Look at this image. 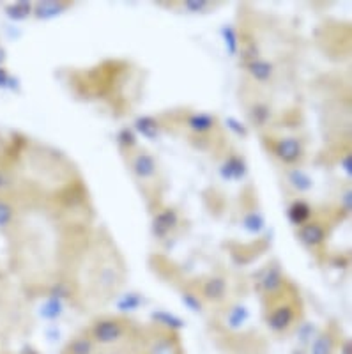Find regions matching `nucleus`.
Wrapping results in <instances>:
<instances>
[{"mask_svg": "<svg viewBox=\"0 0 352 354\" xmlns=\"http://www.w3.org/2000/svg\"><path fill=\"white\" fill-rule=\"evenodd\" d=\"M87 245L82 262L89 264V294L98 303H106L119 294L126 280V264L112 238L100 236Z\"/></svg>", "mask_w": 352, "mask_h": 354, "instance_id": "f257e3e1", "label": "nucleus"}, {"mask_svg": "<svg viewBox=\"0 0 352 354\" xmlns=\"http://www.w3.org/2000/svg\"><path fill=\"white\" fill-rule=\"evenodd\" d=\"M87 333L100 354H136L140 347L142 328L122 314H103L91 321Z\"/></svg>", "mask_w": 352, "mask_h": 354, "instance_id": "f03ea898", "label": "nucleus"}, {"mask_svg": "<svg viewBox=\"0 0 352 354\" xmlns=\"http://www.w3.org/2000/svg\"><path fill=\"white\" fill-rule=\"evenodd\" d=\"M262 312L266 326L271 335L287 337L303 322L304 305L299 290L294 287V283H290L281 294L262 301Z\"/></svg>", "mask_w": 352, "mask_h": 354, "instance_id": "7ed1b4c3", "label": "nucleus"}, {"mask_svg": "<svg viewBox=\"0 0 352 354\" xmlns=\"http://www.w3.org/2000/svg\"><path fill=\"white\" fill-rule=\"evenodd\" d=\"M180 128L185 129L186 140L195 145L198 151H212L214 144L223 138L220 119L216 113L201 112V110H183Z\"/></svg>", "mask_w": 352, "mask_h": 354, "instance_id": "20e7f679", "label": "nucleus"}, {"mask_svg": "<svg viewBox=\"0 0 352 354\" xmlns=\"http://www.w3.org/2000/svg\"><path fill=\"white\" fill-rule=\"evenodd\" d=\"M129 174L135 177V181L144 186V192L149 198L158 194V186L161 185V167L156 154L147 147L136 145L135 149L122 154Z\"/></svg>", "mask_w": 352, "mask_h": 354, "instance_id": "39448f33", "label": "nucleus"}, {"mask_svg": "<svg viewBox=\"0 0 352 354\" xmlns=\"http://www.w3.org/2000/svg\"><path fill=\"white\" fill-rule=\"evenodd\" d=\"M262 144L266 151L280 163L284 169L301 167L306 160V142L299 135H281L277 131H262Z\"/></svg>", "mask_w": 352, "mask_h": 354, "instance_id": "423d86ee", "label": "nucleus"}, {"mask_svg": "<svg viewBox=\"0 0 352 354\" xmlns=\"http://www.w3.org/2000/svg\"><path fill=\"white\" fill-rule=\"evenodd\" d=\"M333 229V213H319L315 211L312 218L301 227H297V239L304 248L312 252L315 257L326 254L328 239Z\"/></svg>", "mask_w": 352, "mask_h": 354, "instance_id": "0eeeda50", "label": "nucleus"}, {"mask_svg": "<svg viewBox=\"0 0 352 354\" xmlns=\"http://www.w3.org/2000/svg\"><path fill=\"white\" fill-rule=\"evenodd\" d=\"M138 354H185V351L176 330L152 324L151 328H142Z\"/></svg>", "mask_w": 352, "mask_h": 354, "instance_id": "6e6552de", "label": "nucleus"}, {"mask_svg": "<svg viewBox=\"0 0 352 354\" xmlns=\"http://www.w3.org/2000/svg\"><path fill=\"white\" fill-rule=\"evenodd\" d=\"M204 305H211L214 308L227 305L230 301V278L223 271H212L201 278V283L196 286Z\"/></svg>", "mask_w": 352, "mask_h": 354, "instance_id": "1a4fd4ad", "label": "nucleus"}, {"mask_svg": "<svg viewBox=\"0 0 352 354\" xmlns=\"http://www.w3.org/2000/svg\"><path fill=\"white\" fill-rule=\"evenodd\" d=\"M290 283L293 282H288L287 273L284 271L281 262L277 261V259H272L264 268L259 280H257V292L260 296V301L275 298V296L284 292Z\"/></svg>", "mask_w": 352, "mask_h": 354, "instance_id": "9d476101", "label": "nucleus"}, {"mask_svg": "<svg viewBox=\"0 0 352 354\" xmlns=\"http://www.w3.org/2000/svg\"><path fill=\"white\" fill-rule=\"evenodd\" d=\"M244 109H246V117H248L250 124L260 133L271 129V122L275 119V109H272L271 101L260 94L259 88H252L246 94L244 101Z\"/></svg>", "mask_w": 352, "mask_h": 354, "instance_id": "9b49d317", "label": "nucleus"}, {"mask_svg": "<svg viewBox=\"0 0 352 354\" xmlns=\"http://www.w3.org/2000/svg\"><path fill=\"white\" fill-rule=\"evenodd\" d=\"M243 68L246 71V75H248L250 80H252L253 88H259V91H262L266 87H271V84H275L278 75H280V69H278L277 62L266 55L255 57L250 62L243 64Z\"/></svg>", "mask_w": 352, "mask_h": 354, "instance_id": "f8f14e48", "label": "nucleus"}, {"mask_svg": "<svg viewBox=\"0 0 352 354\" xmlns=\"http://www.w3.org/2000/svg\"><path fill=\"white\" fill-rule=\"evenodd\" d=\"M180 227V214L174 205L158 204L152 211L151 230L156 239H167Z\"/></svg>", "mask_w": 352, "mask_h": 354, "instance_id": "ddd939ff", "label": "nucleus"}, {"mask_svg": "<svg viewBox=\"0 0 352 354\" xmlns=\"http://www.w3.org/2000/svg\"><path fill=\"white\" fill-rule=\"evenodd\" d=\"M342 338H344V331L340 330V326L336 322H329L313 335L306 354H336Z\"/></svg>", "mask_w": 352, "mask_h": 354, "instance_id": "4468645a", "label": "nucleus"}, {"mask_svg": "<svg viewBox=\"0 0 352 354\" xmlns=\"http://www.w3.org/2000/svg\"><path fill=\"white\" fill-rule=\"evenodd\" d=\"M21 214V202L18 198L0 197V236L6 239L17 227Z\"/></svg>", "mask_w": 352, "mask_h": 354, "instance_id": "2eb2a0df", "label": "nucleus"}, {"mask_svg": "<svg viewBox=\"0 0 352 354\" xmlns=\"http://www.w3.org/2000/svg\"><path fill=\"white\" fill-rule=\"evenodd\" d=\"M60 354H100V351H98L96 344L87 333V330H82L69 338Z\"/></svg>", "mask_w": 352, "mask_h": 354, "instance_id": "dca6fc26", "label": "nucleus"}, {"mask_svg": "<svg viewBox=\"0 0 352 354\" xmlns=\"http://www.w3.org/2000/svg\"><path fill=\"white\" fill-rule=\"evenodd\" d=\"M315 211H317L315 207H313V205L310 204L306 198L297 197V198H294L290 204H288L287 218H288V221H290V223H293V225L297 229V227H301L303 223H306V221H308L310 218L315 214Z\"/></svg>", "mask_w": 352, "mask_h": 354, "instance_id": "f3484780", "label": "nucleus"}, {"mask_svg": "<svg viewBox=\"0 0 352 354\" xmlns=\"http://www.w3.org/2000/svg\"><path fill=\"white\" fill-rule=\"evenodd\" d=\"M71 6L73 2H66V0H37L33 4V17L37 20L53 18L60 12L68 11Z\"/></svg>", "mask_w": 352, "mask_h": 354, "instance_id": "a211bd4d", "label": "nucleus"}, {"mask_svg": "<svg viewBox=\"0 0 352 354\" xmlns=\"http://www.w3.org/2000/svg\"><path fill=\"white\" fill-rule=\"evenodd\" d=\"M285 179H287L288 186L296 189L297 194H304L308 189L313 188V179L306 170L301 167H293V169H284Z\"/></svg>", "mask_w": 352, "mask_h": 354, "instance_id": "6ab92c4d", "label": "nucleus"}, {"mask_svg": "<svg viewBox=\"0 0 352 354\" xmlns=\"http://www.w3.org/2000/svg\"><path fill=\"white\" fill-rule=\"evenodd\" d=\"M221 170H223L228 179H243L246 176L248 167H246V160L243 158V154L232 151V153H228L227 158H225V163L221 167Z\"/></svg>", "mask_w": 352, "mask_h": 354, "instance_id": "aec40b11", "label": "nucleus"}, {"mask_svg": "<svg viewBox=\"0 0 352 354\" xmlns=\"http://www.w3.org/2000/svg\"><path fill=\"white\" fill-rule=\"evenodd\" d=\"M165 126L161 124V121L154 115H140L135 119V124H133V129L136 133H142L144 137L154 138L160 135V131Z\"/></svg>", "mask_w": 352, "mask_h": 354, "instance_id": "412c9836", "label": "nucleus"}, {"mask_svg": "<svg viewBox=\"0 0 352 354\" xmlns=\"http://www.w3.org/2000/svg\"><path fill=\"white\" fill-rule=\"evenodd\" d=\"M117 145H119L120 154L128 153V151L135 149L138 144V138H136V131L129 126H124V128H120L117 131Z\"/></svg>", "mask_w": 352, "mask_h": 354, "instance_id": "4be33fe9", "label": "nucleus"}, {"mask_svg": "<svg viewBox=\"0 0 352 354\" xmlns=\"http://www.w3.org/2000/svg\"><path fill=\"white\" fill-rule=\"evenodd\" d=\"M218 4L214 2H209V0H185V2H179V4H174V8L183 9V11L195 12V15H204L209 12L211 9L216 8Z\"/></svg>", "mask_w": 352, "mask_h": 354, "instance_id": "5701e85b", "label": "nucleus"}, {"mask_svg": "<svg viewBox=\"0 0 352 354\" xmlns=\"http://www.w3.org/2000/svg\"><path fill=\"white\" fill-rule=\"evenodd\" d=\"M6 12H8L11 18H17V20L33 17V2H28V0L11 2V4L6 6Z\"/></svg>", "mask_w": 352, "mask_h": 354, "instance_id": "b1692460", "label": "nucleus"}, {"mask_svg": "<svg viewBox=\"0 0 352 354\" xmlns=\"http://www.w3.org/2000/svg\"><path fill=\"white\" fill-rule=\"evenodd\" d=\"M338 213H344V216L351 214V186H344V194H340V205H338Z\"/></svg>", "mask_w": 352, "mask_h": 354, "instance_id": "393cba45", "label": "nucleus"}, {"mask_svg": "<svg viewBox=\"0 0 352 354\" xmlns=\"http://www.w3.org/2000/svg\"><path fill=\"white\" fill-rule=\"evenodd\" d=\"M338 354H351V340H349L347 337L342 338L340 346H338V351H336Z\"/></svg>", "mask_w": 352, "mask_h": 354, "instance_id": "a878e982", "label": "nucleus"}, {"mask_svg": "<svg viewBox=\"0 0 352 354\" xmlns=\"http://www.w3.org/2000/svg\"><path fill=\"white\" fill-rule=\"evenodd\" d=\"M11 75H9L8 68L6 66H0V85H9V82H11Z\"/></svg>", "mask_w": 352, "mask_h": 354, "instance_id": "bb28decb", "label": "nucleus"}, {"mask_svg": "<svg viewBox=\"0 0 352 354\" xmlns=\"http://www.w3.org/2000/svg\"><path fill=\"white\" fill-rule=\"evenodd\" d=\"M8 53H6V48L0 44V66H4L6 64V59H8Z\"/></svg>", "mask_w": 352, "mask_h": 354, "instance_id": "cd10ccee", "label": "nucleus"}, {"mask_svg": "<svg viewBox=\"0 0 352 354\" xmlns=\"http://www.w3.org/2000/svg\"><path fill=\"white\" fill-rule=\"evenodd\" d=\"M2 354H39V353H34L33 347H25L24 351H20V353H2Z\"/></svg>", "mask_w": 352, "mask_h": 354, "instance_id": "c85d7f7f", "label": "nucleus"}, {"mask_svg": "<svg viewBox=\"0 0 352 354\" xmlns=\"http://www.w3.org/2000/svg\"><path fill=\"white\" fill-rule=\"evenodd\" d=\"M0 280H2V268H0Z\"/></svg>", "mask_w": 352, "mask_h": 354, "instance_id": "c756f323", "label": "nucleus"}, {"mask_svg": "<svg viewBox=\"0 0 352 354\" xmlns=\"http://www.w3.org/2000/svg\"><path fill=\"white\" fill-rule=\"evenodd\" d=\"M2 353H4V351H0V354H2Z\"/></svg>", "mask_w": 352, "mask_h": 354, "instance_id": "7c9ffc66", "label": "nucleus"}]
</instances>
